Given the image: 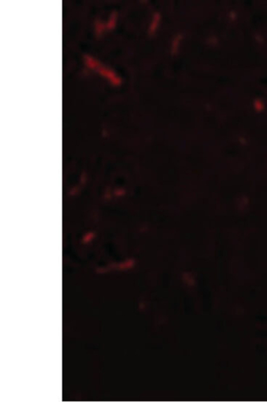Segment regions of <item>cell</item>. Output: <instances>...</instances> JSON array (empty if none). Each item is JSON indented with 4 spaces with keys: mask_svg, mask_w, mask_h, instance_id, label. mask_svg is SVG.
Here are the masks:
<instances>
[{
    "mask_svg": "<svg viewBox=\"0 0 267 402\" xmlns=\"http://www.w3.org/2000/svg\"><path fill=\"white\" fill-rule=\"evenodd\" d=\"M85 64H87V66L91 69L98 71L99 73L104 77L107 78L109 81L111 82L112 84H115V85L120 84V80H117L115 74L112 71L102 66L100 63L97 62L95 59L92 58L91 56H85Z\"/></svg>",
    "mask_w": 267,
    "mask_h": 402,
    "instance_id": "6da1fadb",
    "label": "cell"
}]
</instances>
